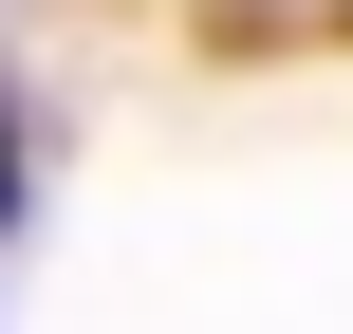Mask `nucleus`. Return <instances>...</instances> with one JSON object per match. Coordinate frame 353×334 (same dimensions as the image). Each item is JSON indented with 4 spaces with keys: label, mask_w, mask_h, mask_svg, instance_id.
Returning <instances> with one entry per match:
<instances>
[{
    "label": "nucleus",
    "mask_w": 353,
    "mask_h": 334,
    "mask_svg": "<svg viewBox=\"0 0 353 334\" xmlns=\"http://www.w3.org/2000/svg\"><path fill=\"white\" fill-rule=\"evenodd\" d=\"M0 223H19V112H0Z\"/></svg>",
    "instance_id": "obj_1"
}]
</instances>
